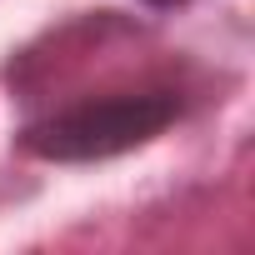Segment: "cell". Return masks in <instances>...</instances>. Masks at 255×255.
<instances>
[{"label":"cell","instance_id":"7a4b0ae2","mask_svg":"<svg viewBox=\"0 0 255 255\" xmlns=\"http://www.w3.org/2000/svg\"><path fill=\"white\" fill-rule=\"evenodd\" d=\"M135 5H145V10H185V5H195V0H135Z\"/></svg>","mask_w":255,"mask_h":255},{"label":"cell","instance_id":"6da1fadb","mask_svg":"<svg viewBox=\"0 0 255 255\" xmlns=\"http://www.w3.org/2000/svg\"><path fill=\"white\" fill-rule=\"evenodd\" d=\"M185 110H190L185 85L140 80V85L80 95V100L30 115L15 130V150L40 165H105L170 135L185 120Z\"/></svg>","mask_w":255,"mask_h":255}]
</instances>
